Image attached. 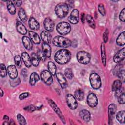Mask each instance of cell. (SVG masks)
Wrapping results in <instances>:
<instances>
[{"instance_id": "e0dca14e", "label": "cell", "mask_w": 125, "mask_h": 125, "mask_svg": "<svg viewBox=\"0 0 125 125\" xmlns=\"http://www.w3.org/2000/svg\"><path fill=\"white\" fill-rule=\"evenodd\" d=\"M41 37L44 43L49 44L51 42V36L47 31H42L41 33Z\"/></svg>"}, {"instance_id": "816d5d0a", "label": "cell", "mask_w": 125, "mask_h": 125, "mask_svg": "<svg viewBox=\"0 0 125 125\" xmlns=\"http://www.w3.org/2000/svg\"><path fill=\"white\" fill-rule=\"evenodd\" d=\"M81 21H82V22L83 23H84V21H85V15H84V13L82 14V15H81Z\"/></svg>"}, {"instance_id": "603a6c76", "label": "cell", "mask_w": 125, "mask_h": 125, "mask_svg": "<svg viewBox=\"0 0 125 125\" xmlns=\"http://www.w3.org/2000/svg\"><path fill=\"white\" fill-rule=\"evenodd\" d=\"M39 80L40 77L38 74L36 72H33L30 76L29 83L31 85L34 86Z\"/></svg>"}, {"instance_id": "74e56055", "label": "cell", "mask_w": 125, "mask_h": 125, "mask_svg": "<svg viewBox=\"0 0 125 125\" xmlns=\"http://www.w3.org/2000/svg\"><path fill=\"white\" fill-rule=\"evenodd\" d=\"M17 120L19 123L21 125H24L26 124V120L24 117L21 114H18L17 115Z\"/></svg>"}, {"instance_id": "f1b7e54d", "label": "cell", "mask_w": 125, "mask_h": 125, "mask_svg": "<svg viewBox=\"0 0 125 125\" xmlns=\"http://www.w3.org/2000/svg\"><path fill=\"white\" fill-rule=\"evenodd\" d=\"M18 15L20 20L23 22H25L27 21V17L26 15L24 10L22 8H20L19 10Z\"/></svg>"}, {"instance_id": "5bb4252c", "label": "cell", "mask_w": 125, "mask_h": 125, "mask_svg": "<svg viewBox=\"0 0 125 125\" xmlns=\"http://www.w3.org/2000/svg\"><path fill=\"white\" fill-rule=\"evenodd\" d=\"M7 72L9 76L12 79H14L17 78L18 71L16 67L14 65H10L8 66Z\"/></svg>"}, {"instance_id": "3957f363", "label": "cell", "mask_w": 125, "mask_h": 125, "mask_svg": "<svg viewBox=\"0 0 125 125\" xmlns=\"http://www.w3.org/2000/svg\"><path fill=\"white\" fill-rule=\"evenodd\" d=\"M69 11V7L66 3H60L58 4L55 8V12L57 16L60 18L65 17Z\"/></svg>"}, {"instance_id": "7dc6e473", "label": "cell", "mask_w": 125, "mask_h": 125, "mask_svg": "<svg viewBox=\"0 0 125 125\" xmlns=\"http://www.w3.org/2000/svg\"><path fill=\"white\" fill-rule=\"evenodd\" d=\"M24 110H27L29 112H33L36 109V107L34 106H33V105H29L24 107Z\"/></svg>"}, {"instance_id": "484cf974", "label": "cell", "mask_w": 125, "mask_h": 125, "mask_svg": "<svg viewBox=\"0 0 125 125\" xmlns=\"http://www.w3.org/2000/svg\"><path fill=\"white\" fill-rule=\"evenodd\" d=\"M116 43L119 46L124 45L125 43V31L122 32L116 39Z\"/></svg>"}, {"instance_id": "9a60e30c", "label": "cell", "mask_w": 125, "mask_h": 125, "mask_svg": "<svg viewBox=\"0 0 125 125\" xmlns=\"http://www.w3.org/2000/svg\"><path fill=\"white\" fill-rule=\"evenodd\" d=\"M28 24L29 27L34 30H38L40 29V24L38 21L33 17H30L29 21Z\"/></svg>"}, {"instance_id": "8fae6325", "label": "cell", "mask_w": 125, "mask_h": 125, "mask_svg": "<svg viewBox=\"0 0 125 125\" xmlns=\"http://www.w3.org/2000/svg\"><path fill=\"white\" fill-rule=\"evenodd\" d=\"M79 13L77 9H74L71 12L70 16L68 17V20L72 24H77L79 21Z\"/></svg>"}, {"instance_id": "277c9868", "label": "cell", "mask_w": 125, "mask_h": 125, "mask_svg": "<svg viewBox=\"0 0 125 125\" xmlns=\"http://www.w3.org/2000/svg\"><path fill=\"white\" fill-rule=\"evenodd\" d=\"M89 81L91 87L94 89H98L101 86V80L99 75L96 73H92L90 75Z\"/></svg>"}, {"instance_id": "8992f818", "label": "cell", "mask_w": 125, "mask_h": 125, "mask_svg": "<svg viewBox=\"0 0 125 125\" xmlns=\"http://www.w3.org/2000/svg\"><path fill=\"white\" fill-rule=\"evenodd\" d=\"M78 61L82 64H88L90 61V55L85 51H80L77 54Z\"/></svg>"}, {"instance_id": "ee69618b", "label": "cell", "mask_w": 125, "mask_h": 125, "mask_svg": "<svg viewBox=\"0 0 125 125\" xmlns=\"http://www.w3.org/2000/svg\"><path fill=\"white\" fill-rule=\"evenodd\" d=\"M117 98H118V101L119 104H125V93H124L122 94Z\"/></svg>"}, {"instance_id": "4dcf8cb0", "label": "cell", "mask_w": 125, "mask_h": 125, "mask_svg": "<svg viewBox=\"0 0 125 125\" xmlns=\"http://www.w3.org/2000/svg\"><path fill=\"white\" fill-rule=\"evenodd\" d=\"M86 20L87 22L88 23V25L92 28H95L96 27V24L95 21L93 18L90 15H87L86 16Z\"/></svg>"}, {"instance_id": "f5cc1de1", "label": "cell", "mask_w": 125, "mask_h": 125, "mask_svg": "<svg viewBox=\"0 0 125 125\" xmlns=\"http://www.w3.org/2000/svg\"><path fill=\"white\" fill-rule=\"evenodd\" d=\"M3 119L5 120V121H6V122H8V121H9L8 116H7V115H4V116H3Z\"/></svg>"}, {"instance_id": "f546056e", "label": "cell", "mask_w": 125, "mask_h": 125, "mask_svg": "<svg viewBox=\"0 0 125 125\" xmlns=\"http://www.w3.org/2000/svg\"><path fill=\"white\" fill-rule=\"evenodd\" d=\"M74 96L76 100L79 101H82L83 99L84 94L83 90L79 89L76 90L74 92Z\"/></svg>"}, {"instance_id": "b9f144b4", "label": "cell", "mask_w": 125, "mask_h": 125, "mask_svg": "<svg viewBox=\"0 0 125 125\" xmlns=\"http://www.w3.org/2000/svg\"><path fill=\"white\" fill-rule=\"evenodd\" d=\"M98 11L99 13L103 16L105 15L106 12L104 5L102 3H100L98 5Z\"/></svg>"}, {"instance_id": "2e32d148", "label": "cell", "mask_w": 125, "mask_h": 125, "mask_svg": "<svg viewBox=\"0 0 125 125\" xmlns=\"http://www.w3.org/2000/svg\"><path fill=\"white\" fill-rule=\"evenodd\" d=\"M80 117L85 122H89L91 119L90 113L86 109H82L79 112Z\"/></svg>"}, {"instance_id": "e575fe53", "label": "cell", "mask_w": 125, "mask_h": 125, "mask_svg": "<svg viewBox=\"0 0 125 125\" xmlns=\"http://www.w3.org/2000/svg\"><path fill=\"white\" fill-rule=\"evenodd\" d=\"M116 110H117L116 105L114 104H110L108 106V109L109 115L110 116H113L115 113Z\"/></svg>"}, {"instance_id": "db71d44e", "label": "cell", "mask_w": 125, "mask_h": 125, "mask_svg": "<svg viewBox=\"0 0 125 125\" xmlns=\"http://www.w3.org/2000/svg\"><path fill=\"white\" fill-rule=\"evenodd\" d=\"M0 97H2L3 96V94H4V92H3V91H2V90L1 89H0Z\"/></svg>"}, {"instance_id": "9c48e42d", "label": "cell", "mask_w": 125, "mask_h": 125, "mask_svg": "<svg viewBox=\"0 0 125 125\" xmlns=\"http://www.w3.org/2000/svg\"><path fill=\"white\" fill-rule=\"evenodd\" d=\"M125 56V48H123L120 50L113 57V61L116 63H121L124 62Z\"/></svg>"}, {"instance_id": "6da1fadb", "label": "cell", "mask_w": 125, "mask_h": 125, "mask_svg": "<svg viewBox=\"0 0 125 125\" xmlns=\"http://www.w3.org/2000/svg\"><path fill=\"white\" fill-rule=\"evenodd\" d=\"M70 52L66 49L58 50L55 54L54 58L55 61L60 64H64L67 63L71 59Z\"/></svg>"}, {"instance_id": "11a10c76", "label": "cell", "mask_w": 125, "mask_h": 125, "mask_svg": "<svg viewBox=\"0 0 125 125\" xmlns=\"http://www.w3.org/2000/svg\"><path fill=\"white\" fill-rule=\"evenodd\" d=\"M15 123H14V121H13V120H11L10 121V123H9V125H15Z\"/></svg>"}, {"instance_id": "44dd1931", "label": "cell", "mask_w": 125, "mask_h": 125, "mask_svg": "<svg viewBox=\"0 0 125 125\" xmlns=\"http://www.w3.org/2000/svg\"><path fill=\"white\" fill-rule=\"evenodd\" d=\"M16 28L18 32L22 35H25L27 33V29L25 26L20 21H17L16 23Z\"/></svg>"}, {"instance_id": "d590c367", "label": "cell", "mask_w": 125, "mask_h": 125, "mask_svg": "<svg viewBox=\"0 0 125 125\" xmlns=\"http://www.w3.org/2000/svg\"><path fill=\"white\" fill-rule=\"evenodd\" d=\"M64 75L67 78H68L69 79H71L74 77L73 72H72L71 69H70L69 68H66L65 69Z\"/></svg>"}, {"instance_id": "ba28073f", "label": "cell", "mask_w": 125, "mask_h": 125, "mask_svg": "<svg viewBox=\"0 0 125 125\" xmlns=\"http://www.w3.org/2000/svg\"><path fill=\"white\" fill-rule=\"evenodd\" d=\"M66 103L68 106L71 109H75L78 106V103L76 99L71 94H68L67 95Z\"/></svg>"}, {"instance_id": "83f0119b", "label": "cell", "mask_w": 125, "mask_h": 125, "mask_svg": "<svg viewBox=\"0 0 125 125\" xmlns=\"http://www.w3.org/2000/svg\"><path fill=\"white\" fill-rule=\"evenodd\" d=\"M47 67L49 72L52 75H55L56 74L57 67L55 64L52 62H49L47 64Z\"/></svg>"}, {"instance_id": "60d3db41", "label": "cell", "mask_w": 125, "mask_h": 125, "mask_svg": "<svg viewBox=\"0 0 125 125\" xmlns=\"http://www.w3.org/2000/svg\"><path fill=\"white\" fill-rule=\"evenodd\" d=\"M14 61L15 63L17 66L18 67H21V57L19 55H16L14 57Z\"/></svg>"}, {"instance_id": "4fadbf2b", "label": "cell", "mask_w": 125, "mask_h": 125, "mask_svg": "<svg viewBox=\"0 0 125 125\" xmlns=\"http://www.w3.org/2000/svg\"><path fill=\"white\" fill-rule=\"evenodd\" d=\"M57 79L62 88H65L67 86V82L64 76L62 73H58L56 74Z\"/></svg>"}, {"instance_id": "f35d334b", "label": "cell", "mask_w": 125, "mask_h": 125, "mask_svg": "<svg viewBox=\"0 0 125 125\" xmlns=\"http://www.w3.org/2000/svg\"><path fill=\"white\" fill-rule=\"evenodd\" d=\"M117 76L121 80V81L123 82H125V70H119L117 73Z\"/></svg>"}, {"instance_id": "bcb514c9", "label": "cell", "mask_w": 125, "mask_h": 125, "mask_svg": "<svg viewBox=\"0 0 125 125\" xmlns=\"http://www.w3.org/2000/svg\"><path fill=\"white\" fill-rule=\"evenodd\" d=\"M125 8H123L122 10L121 11L119 15L120 20L123 22L125 21Z\"/></svg>"}, {"instance_id": "ffe728a7", "label": "cell", "mask_w": 125, "mask_h": 125, "mask_svg": "<svg viewBox=\"0 0 125 125\" xmlns=\"http://www.w3.org/2000/svg\"><path fill=\"white\" fill-rule=\"evenodd\" d=\"M42 51L47 58H49L51 54V49L49 45L46 43H43L42 44Z\"/></svg>"}, {"instance_id": "1f68e13d", "label": "cell", "mask_w": 125, "mask_h": 125, "mask_svg": "<svg viewBox=\"0 0 125 125\" xmlns=\"http://www.w3.org/2000/svg\"><path fill=\"white\" fill-rule=\"evenodd\" d=\"M31 60L32 64L35 67L38 66L39 64V59L37 54L33 53L31 55Z\"/></svg>"}, {"instance_id": "9f6ffc18", "label": "cell", "mask_w": 125, "mask_h": 125, "mask_svg": "<svg viewBox=\"0 0 125 125\" xmlns=\"http://www.w3.org/2000/svg\"><path fill=\"white\" fill-rule=\"evenodd\" d=\"M0 35H1L0 36H1V38H2V33H0Z\"/></svg>"}, {"instance_id": "ac0fdd59", "label": "cell", "mask_w": 125, "mask_h": 125, "mask_svg": "<svg viewBox=\"0 0 125 125\" xmlns=\"http://www.w3.org/2000/svg\"><path fill=\"white\" fill-rule=\"evenodd\" d=\"M22 41L24 47L27 50H31L33 47V43L31 40L28 37L24 36L22 37Z\"/></svg>"}, {"instance_id": "d4e9b609", "label": "cell", "mask_w": 125, "mask_h": 125, "mask_svg": "<svg viewBox=\"0 0 125 125\" xmlns=\"http://www.w3.org/2000/svg\"><path fill=\"white\" fill-rule=\"evenodd\" d=\"M7 8L9 13L11 15H14L16 13V9L13 1L11 0L7 1Z\"/></svg>"}, {"instance_id": "7402d4cb", "label": "cell", "mask_w": 125, "mask_h": 125, "mask_svg": "<svg viewBox=\"0 0 125 125\" xmlns=\"http://www.w3.org/2000/svg\"><path fill=\"white\" fill-rule=\"evenodd\" d=\"M29 35L30 37L31 41L35 44H39L41 42L40 38L39 36L35 32L33 31H29Z\"/></svg>"}, {"instance_id": "5b68a950", "label": "cell", "mask_w": 125, "mask_h": 125, "mask_svg": "<svg viewBox=\"0 0 125 125\" xmlns=\"http://www.w3.org/2000/svg\"><path fill=\"white\" fill-rule=\"evenodd\" d=\"M56 29L57 32L62 35H65L68 34L71 31L70 25L65 21H62L59 23L57 26Z\"/></svg>"}, {"instance_id": "4316f807", "label": "cell", "mask_w": 125, "mask_h": 125, "mask_svg": "<svg viewBox=\"0 0 125 125\" xmlns=\"http://www.w3.org/2000/svg\"><path fill=\"white\" fill-rule=\"evenodd\" d=\"M101 58H102V61L103 62V65L105 66L106 65V51H105V45L104 43H102L101 44Z\"/></svg>"}, {"instance_id": "d6986e66", "label": "cell", "mask_w": 125, "mask_h": 125, "mask_svg": "<svg viewBox=\"0 0 125 125\" xmlns=\"http://www.w3.org/2000/svg\"><path fill=\"white\" fill-rule=\"evenodd\" d=\"M21 57L25 65L27 67H30L31 66L32 62L31 59L28 53L25 52H23L21 54Z\"/></svg>"}, {"instance_id": "f907efd6", "label": "cell", "mask_w": 125, "mask_h": 125, "mask_svg": "<svg viewBox=\"0 0 125 125\" xmlns=\"http://www.w3.org/2000/svg\"><path fill=\"white\" fill-rule=\"evenodd\" d=\"M13 2L17 6H20L21 5V0H14Z\"/></svg>"}, {"instance_id": "7a4b0ae2", "label": "cell", "mask_w": 125, "mask_h": 125, "mask_svg": "<svg viewBox=\"0 0 125 125\" xmlns=\"http://www.w3.org/2000/svg\"><path fill=\"white\" fill-rule=\"evenodd\" d=\"M52 42L55 46L60 47H68L71 44V41L69 39L61 36L55 37Z\"/></svg>"}, {"instance_id": "7c38bea8", "label": "cell", "mask_w": 125, "mask_h": 125, "mask_svg": "<svg viewBox=\"0 0 125 125\" xmlns=\"http://www.w3.org/2000/svg\"><path fill=\"white\" fill-rule=\"evenodd\" d=\"M44 27L48 32H52L54 28L55 23L50 18L47 17L45 19L43 22Z\"/></svg>"}, {"instance_id": "30bf717a", "label": "cell", "mask_w": 125, "mask_h": 125, "mask_svg": "<svg viewBox=\"0 0 125 125\" xmlns=\"http://www.w3.org/2000/svg\"><path fill=\"white\" fill-rule=\"evenodd\" d=\"M87 103L90 107H96L98 103V100L96 95L92 93L89 94L87 98Z\"/></svg>"}, {"instance_id": "836d02e7", "label": "cell", "mask_w": 125, "mask_h": 125, "mask_svg": "<svg viewBox=\"0 0 125 125\" xmlns=\"http://www.w3.org/2000/svg\"><path fill=\"white\" fill-rule=\"evenodd\" d=\"M122 87V82L120 80H116L114 81L112 85V91H116Z\"/></svg>"}, {"instance_id": "52a82bcc", "label": "cell", "mask_w": 125, "mask_h": 125, "mask_svg": "<svg viewBox=\"0 0 125 125\" xmlns=\"http://www.w3.org/2000/svg\"><path fill=\"white\" fill-rule=\"evenodd\" d=\"M41 79L42 81L46 85H50L53 83V78L51 74L49 71L44 70L41 73Z\"/></svg>"}, {"instance_id": "8d00e7d4", "label": "cell", "mask_w": 125, "mask_h": 125, "mask_svg": "<svg viewBox=\"0 0 125 125\" xmlns=\"http://www.w3.org/2000/svg\"><path fill=\"white\" fill-rule=\"evenodd\" d=\"M0 74L1 77H5L7 75V70L6 67L4 64H0Z\"/></svg>"}, {"instance_id": "c3c4849f", "label": "cell", "mask_w": 125, "mask_h": 125, "mask_svg": "<svg viewBox=\"0 0 125 125\" xmlns=\"http://www.w3.org/2000/svg\"><path fill=\"white\" fill-rule=\"evenodd\" d=\"M123 93H124V89L122 88V87H121L120 88H119V89L117 90L116 91H115V96L116 97H119L120 95H121L122 94H123Z\"/></svg>"}, {"instance_id": "f6af8a7d", "label": "cell", "mask_w": 125, "mask_h": 125, "mask_svg": "<svg viewBox=\"0 0 125 125\" xmlns=\"http://www.w3.org/2000/svg\"><path fill=\"white\" fill-rule=\"evenodd\" d=\"M108 35H109V32L108 29H106L104 31V33L103 34V40L104 43H106V42L108 41Z\"/></svg>"}, {"instance_id": "681fc988", "label": "cell", "mask_w": 125, "mask_h": 125, "mask_svg": "<svg viewBox=\"0 0 125 125\" xmlns=\"http://www.w3.org/2000/svg\"><path fill=\"white\" fill-rule=\"evenodd\" d=\"M29 96V93L28 92H24L21 93L20 96H19V99L20 100H23L24 99H25Z\"/></svg>"}, {"instance_id": "cb8c5ba5", "label": "cell", "mask_w": 125, "mask_h": 125, "mask_svg": "<svg viewBox=\"0 0 125 125\" xmlns=\"http://www.w3.org/2000/svg\"><path fill=\"white\" fill-rule=\"evenodd\" d=\"M49 103L50 104V106H51L54 109V110L57 113V114H58V115L60 116V118L61 119V120L64 122V123H65V120L64 119L63 116L62 114L61 111H60V109L57 107V106L56 105V104L53 102V101H52L51 100H50V101H49Z\"/></svg>"}, {"instance_id": "7bdbcfd3", "label": "cell", "mask_w": 125, "mask_h": 125, "mask_svg": "<svg viewBox=\"0 0 125 125\" xmlns=\"http://www.w3.org/2000/svg\"><path fill=\"white\" fill-rule=\"evenodd\" d=\"M10 83L11 85L12 86H16L20 83V79L18 78H16V79H13V80L10 81Z\"/></svg>"}, {"instance_id": "d6a6232c", "label": "cell", "mask_w": 125, "mask_h": 125, "mask_svg": "<svg viewBox=\"0 0 125 125\" xmlns=\"http://www.w3.org/2000/svg\"><path fill=\"white\" fill-rule=\"evenodd\" d=\"M125 111L124 110L120 111L117 113L116 119L119 123H125Z\"/></svg>"}, {"instance_id": "ab89813d", "label": "cell", "mask_w": 125, "mask_h": 125, "mask_svg": "<svg viewBox=\"0 0 125 125\" xmlns=\"http://www.w3.org/2000/svg\"><path fill=\"white\" fill-rule=\"evenodd\" d=\"M37 55L38 56V58H39V60H41L42 61L44 62L46 59L47 57H46V56L45 55V54H44L43 51H42V50H39L38 51Z\"/></svg>"}]
</instances>
